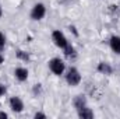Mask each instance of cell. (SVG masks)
<instances>
[{
    "mask_svg": "<svg viewBox=\"0 0 120 119\" xmlns=\"http://www.w3.org/2000/svg\"><path fill=\"white\" fill-rule=\"evenodd\" d=\"M77 114H78V116H80L81 119H91V118H94V112L91 111L90 108H87V107H84V108L78 109V111H77Z\"/></svg>",
    "mask_w": 120,
    "mask_h": 119,
    "instance_id": "cell-10",
    "label": "cell"
},
{
    "mask_svg": "<svg viewBox=\"0 0 120 119\" xmlns=\"http://www.w3.org/2000/svg\"><path fill=\"white\" fill-rule=\"evenodd\" d=\"M10 108H11V111L13 112H22V109H24V102H22V99L20 98V97H11L10 98Z\"/></svg>",
    "mask_w": 120,
    "mask_h": 119,
    "instance_id": "cell-5",
    "label": "cell"
},
{
    "mask_svg": "<svg viewBox=\"0 0 120 119\" xmlns=\"http://www.w3.org/2000/svg\"><path fill=\"white\" fill-rule=\"evenodd\" d=\"M73 104H74V107H75L77 111L81 109V108H84V107H87V98H85V95H82V94L77 95V97L73 99Z\"/></svg>",
    "mask_w": 120,
    "mask_h": 119,
    "instance_id": "cell-8",
    "label": "cell"
},
{
    "mask_svg": "<svg viewBox=\"0 0 120 119\" xmlns=\"http://www.w3.org/2000/svg\"><path fill=\"white\" fill-rule=\"evenodd\" d=\"M45 118H46V115L42 114V112H36L35 114V119H45Z\"/></svg>",
    "mask_w": 120,
    "mask_h": 119,
    "instance_id": "cell-16",
    "label": "cell"
},
{
    "mask_svg": "<svg viewBox=\"0 0 120 119\" xmlns=\"http://www.w3.org/2000/svg\"><path fill=\"white\" fill-rule=\"evenodd\" d=\"M41 92H42V86L41 84H35L34 86V94L35 95H39Z\"/></svg>",
    "mask_w": 120,
    "mask_h": 119,
    "instance_id": "cell-14",
    "label": "cell"
},
{
    "mask_svg": "<svg viewBox=\"0 0 120 119\" xmlns=\"http://www.w3.org/2000/svg\"><path fill=\"white\" fill-rule=\"evenodd\" d=\"M49 69L53 74L56 76H61L64 73V69H66V64L64 62L60 59V58H53V59L49 60Z\"/></svg>",
    "mask_w": 120,
    "mask_h": 119,
    "instance_id": "cell-2",
    "label": "cell"
},
{
    "mask_svg": "<svg viewBox=\"0 0 120 119\" xmlns=\"http://www.w3.org/2000/svg\"><path fill=\"white\" fill-rule=\"evenodd\" d=\"M6 91H7V88H6V86L0 83V97H1V95H4V94H6Z\"/></svg>",
    "mask_w": 120,
    "mask_h": 119,
    "instance_id": "cell-15",
    "label": "cell"
},
{
    "mask_svg": "<svg viewBox=\"0 0 120 119\" xmlns=\"http://www.w3.org/2000/svg\"><path fill=\"white\" fill-rule=\"evenodd\" d=\"M1 14H3V10H1V6H0V17H1Z\"/></svg>",
    "mask_w": 120,
    "mask_h": 119,
    "instance_id": "cell-19",
    "label": "cell"
},
{
    "mask_svg": "<svg viewBox=\"0 0 120 119\" xmlns=\"http://www.w3.org/2000/svg\"><path fill=\"white\" fill-rule=\"evenodd\" d=\"M4 46H6V36L3 32H0V51H3Z\"/></svg>",
    "mask_w": 120,
    "mask_h": 119,
    "instance_id": "cell-13",
    "label": "cell"
},
{
    "mask_svg": "<svg viewBox=\"0 0 120 119\" xmlns=\"http://www.w3.org/2000/svg\"><path fill=\"white\" fill-rule=\"evenodd\" d=\"M14 76H15V79L18 80V81H27V79H28V70L25 69V67H17L15 69V71H14Z\"/></svg>",
    "mask_w": 120,
    "mask_h": 119,
    "instance_id": "cell-6",
    "label": "cell"
},
{
    "mask_svg": "<svg viewBox=\"0 0 120 119\" xmlns=\"http://www.w3.org/2000/svg\"><path fill=\"white\" fill-rule=\"evenodd\" d=\"M63 51H64V55H66L67 58H71V56H74V55H75V49L73 48V45H71V44H68Z\"/></svg>",
    "mask_w": 120,
    "mask_h": 119,
    "instance_id": "cell-11",
    "label": "cell"
},
{
    "mask_svg": "<svg viewBox=\"0 0 120 119\" xmlns=\"http://www.w3.org/2000/svg\"><path fill=\"white\" fill-rule=\"evenodd\" d=\"M17 58L18 59H21V60H24V62H28L30 60V55L27 53V52H24V51H17Z\"/></svg>",
    "mask_w": 120,
    "mask_h": 119,
    "instance_id": "cell-12",
    "label": "cell"
},
{
    "mask_svg": "<svg viewBox=\"0 0 120 119\" xmlns=\"http://www.w3.org/2000/svg\"><path fill=\"white\" fill-rule=\"evenodd\" d=\"M45 14H46V7H45V4H42V3H36L34 7H32V10H31V20H34V21H39V20H42L43 17H45Z\"/></svg>",
    "mask_w": 120,
    "mask_h": 119,
    "instance_id": "cell-3",
    "label": "cell"
},
{
    "mask_svg": "<svg viewBox=\"0 0 120 119\" xmlns=\"http://www.w3.org/2000/svg\"><path fill=\"white\" fill-rule=\"evenodd\" d=\"M3 62H4V58H3V56H1V53H0V64H1Z\"/></svg>",
    "mask_w": 120,
    "mask_h": 119,
    "instance_id": "cell-18",
    "label": "cell"
},
{
    "mask_svg": "<svg viewBox=\"0 0 120 119\" xmlns=\"http://www.w3.org/2000/svg\"><path fill=\"white\" fill-rule=\"evenodd\" d=\"M7 118V114L6 112H0V119H6Z\"/></svg>",
    "mask_w": 120,
    "mask_h": 119,
    "instance_id": "cell-17",
    "label": "cell"
},
{
    "mask_svg": "<svg viewBox=\"0 0 120 119\" xmlns=\"http://www.w3.org/2000/svg\"><path fill=\"white\" fill-rule=\"evenodd\" d=\"M66 81H67V84L71 86V87L78 86V84L81 83V74H80V71H78L75 67H70V69L67 70V73H66Z\"/></svg>",
    "mask_w": 120,
    "mask_h": 119,
    "instance_id": "cell-1",
    "label": "cell"
},
{
    "mask_svg": "<svg viewBox=\"0 0 120 119\" xmlns=\"http://www.w3.org/2000/svg\"><path fill=\"white\" fill-rule=\"evenodd\" d=\"M98 71L102 73V74H112L113 69H112V66H110L109 63H106V62H101V63L98 64Z\"/></svg>",
    "mask_w": 120,
    "mask_h": 119,
    "instance_id": "cell-9",
    "label": "cell"
},
{
    "mask_svg": "<svg viewBox=\"0 0 120 119\" xmlns=\"http://www.w3.org/2000/svg\"><path fill=\"white\" fill-rule=\"evenodd\" d=\"M109 45H110V49L116 53L120 55V36L119 35H113L109 41Z\"/></svg>",
    "mask_w": 120,
    "mask_h": 119,
    "instance_id": "cell-7",
    "label": "cell"
},
{
    "mask_svg": "<svg viewBox=\"0 0 120 119\" xmlns=\"http://www.w3.org/2000/svg\"><path fill=\"white\" fill-rule=\"evenodd\" d=\"M52 41H53V44L60 48V49H64L67 45H68V41H67V38L64 36V34L59 30H55L52 32Z\"/></svg>",
    "mask_w": 120,
    "mask_h": 119,
    "instance_id": "cell-4",
    "label": "cell"
}]
</instances>
